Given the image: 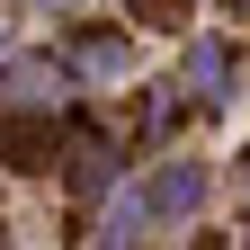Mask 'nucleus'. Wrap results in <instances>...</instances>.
I'll return each mask as SVG.
<instances>
[{
	"label": "nucleus",
	"instance_id": "nucleus-7",
	"mask_svg": "<svg viewBox=\"0 0 250 250\" xmlns=\"http://www.w3.org/2000/svg\"><path fill=\"white\" fill-rule=\"evenodd\" d=\"M179 116H188V99H179V89H143V99L125 107V152H143V143H161L170 125H179Z\"/></svg>",
	"mask_w": 250,
	"mask_h": 250
},
{
	"label": "nucleus",
	"instance_id": "nucleus-3",
	"mask_svg": "<svg viewBox=\"0 0 250 250\" xmlns=\"http://www.w3.org/2000/svg\"><path fill=\"white\" fill-rule=\"evenodd\" d=\"M241 45L232 36H197L188 45V72H179V99H188V116H214V107H232L241 99Z\"/></svg>",
	"mask_w": 250,
	"mask_h": 250
},
{
	"label": "nucleus",
	"instance_id": "nucleus-11",
	"mask_svg": "<svg viewBox=\"0 0 250 250\" xmlns=\"http://www.w3.org/2000/svg\"><path fill=\"white\" fill-rule=\"evenodd\" d=\"M241 179H250V161H241Z\"/></svg>",
	"mask_w": 250,
	"mask_h": 250
},
{
	"label": "nucleus",
	"instance_id": "nucleus-10",
	"mask_svg": "<svg viewBox=\"0 0 250 250\" xmlns=\"http://www.w3.org/2000/svg\"><path fill=\"white\" fill-rule=\"evenodd\" d=\"M54 9H72V0H54Z\"/></svg>",
	"mask_w": 250,
	"mask_h": 250
},
{
	"label": "nucleus",
	"instance_id": "nucleus-12",
	"mask_svg": "<svg viewBox=\"0 0 250 250\" xmlns=\"http://www.w3.org/2000/svg\"><path fill=\"white\" fill-rule=\"evenodd\" d=\"M241 232H250V224H241Z\"/></svg>",
	"mask_w": 250,
	"mask_h": 250
},
{
	"label": "nucleus",
	"instance_id": "nucleus-8",
	"mask_svg": "<svg viewBox=\"0 0 250 250\" xmlns=\"http://www.w3.org/2000/svg\"><path fill=\"white\" fill-rule=\"evenodd\" d=\"M125 18H143V27H197V0H125Z\"/></svg>",
	"mask_w": 250,
	"mask_h": 250
},
{
	"label": "nucleus",
	"instance_id": "nucleus-1",
	"mask_svg": "<svg viewBox=\"0 0 250 250\" xmlns=\"http://www.w3.org/2000/svg\"><path fill=\"white\" fill-rule=\"evenodd\" d=\"M206 188H214V170L197 161V152H170V161H152L134 179V206H143V224H197Z\"/></svg>",
	"mask_w": 250,
	"mask_h": 250
},
{
	"label": "nucleus",
	"instance_id": "nucleus-9",
	"mask_svg": "<svg viewBox=\"0 0 250 250\" xmlns=\"http://www.w3.org/2000/svg\"><path fill=\"white\" fill-rule=\"evenodd\" d=\"M232 9H241V18H250V0H232Z\"/></svg>",
	"mask_w": 250,
	"mask_h": 250
},
{
	"label": "nucleus",
	"instance_id": "nucleus-5",
	"mask_svg": "<svg viewBox=\"0 0 250 250\" xmlns=\"http://www.w3.org/2000/svg\"><path fill=\"white\" fill-rule=\"evenodd\" d=\"M62 99H72L62 54H18V62H0V107H62Z\"/></svg>",
	"mask_w": 250,
	"mask_h": 250
},
{
	"label": "nucleus",
	"instance_id": "nucleus-4",
	"mask_svg": "<svg viewBox=\"0 0 250 250\" xmlns=\"http://www.w3.org/2000/svg\"><path fill=\"white\" fill-rule=\"evenodd\" d=\"M62 134V107H0V170H54Z\"/></svg>",
	"mask_w": 250,
	"mask_h": 250
},
{
	"label": "nucleus",
	"instance_id": "nucleus-2",
	"mask_svg": "<svg viewBox=\"0 0 250 250\" xmlns=\"http://www.w3.org/2000/svg\"><path fill=\"white\" fill-rule=\"evenodd\" d=\"M54 161H62V188H72L81 206H99L107 188L125 179V161H134V152H125V143H107L99 125H72V134H62V152H54Z\"/></svg>",
	"mask_w": 250,
	"mask_h": 250
},
{
	"label": "nucleus",
	"instance_id": "nucleus-6",
	"mask_svg": "<svg viewBox=\"0 0 250 250\" xmlns=\"http://www.w3.org/2000/svg\"><path fill=\"white\" fill-rule=\"evenodd\" d=\"M62 72L72 81H125L134 72V45H125L116 27H72V36H62Z\"/></svg>",
	"mask_w": 250,
	"mask_h": 250
}]
</instances>
